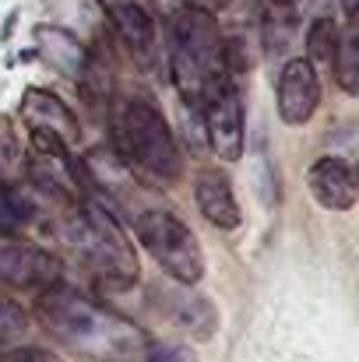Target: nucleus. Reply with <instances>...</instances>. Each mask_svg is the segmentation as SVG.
<instances>
[{
	"label": "nucleus",
	"mask_w": 359,
	"mask_h": 362,
	"mask_svg": "<svg viewBox=\"0 0 359 362\" xmlns=\"http://www.w3.org/2000/svg\"><path fill=\"white\" fill-rule=\"evenodd\" d=\"M35 313L50 338L89 362H144V349L152 341L123 313L60 281L39 292Z\"/></svg>",
	"instance_id": "f257e3e1"
},
{
	"label": "nucleus",
	"mask_w": 359,
	"mask_h": 362,
	"mask_svg": "<svg viewBox=\"0 0 359 362\" xmlns=\"http://www.w3.org/2000/svg\"><path fill=\"white\" fill-rule=\"evenodd\" d=\"M169 78L180 99L194 110H205L229 81V46L226 32L215 14L205 11H180L173 21V53H169Z\"/></svg>",
	"instance_id": "f03ea898"
},
{
	"label": "nucleus",
	"mask_w": 359,
	"mask_h": 362,
	"mask_svg": "<svg viewBox=\"0 0 359 362\" xmlns=\"http://www.w3.org/2000/svg\"><path fill=\"white\" fill-rule=\"evenodd\" d=\"M60 243L78 257V264L103 285L127 288L137 281V253L127 229L117 222L110 208L99 201L71 204L67 218L60 222Z\"/></svg>",
	"instance_id": "7ed1b4c3"
},
{
	"label": "nucleus",
	"mask_w": 359,
	"mask_h": 362,
	"mask_svg": "<svg viewBox=\"0 0 359 362\" xmlns=\"http://www.w3.org/2000/svg\"><path fill=\"white\" fill-rule=\"evenodd\" d=\"M110 148L130 169V176L144 187H173L183 173V155L169 123L144 99H127L113 110Z\"/></svg>",
	"instance_id": "20e7f679"
},
{
	"label": "nucleus",
	"mask_w": 359,
	"mask_h": 362,
	"mask_svg": "<svg viewBox=\"0 0 359 362\" xmlns=\"http://www.w3.org/2000/svg\"><path fill=\"white\" fill-rule=\"evenodd\" d=\"M134 236L141 246L155 257V264L180 285H198L205 278V250L198 236L187 229L183 218H176L166 208H148L137 211L134 218Z\"/></svg>",
	"instance_id": "39448f33"
},
{
	"label": "nucleus",
	"mask_w": 359,
	"mask_h": 362,
	"mask_svg": "<svg viewBox=\"0 0 359 362\" xmlns=\"http://www.w3.org/2000/svg\"><path fill=\"white\" fill-rule=\"evenodd\" d=\"M32 39H35V53H39L57 74H64L67 81L81 85L85 92H106V88H103V78H106V74H103L96 53H92L78 35H71V32L60 28V25H35V28H32Z\"/></svg>",
	"instance_id": "423d86ee"
},
{
	"label": "nucleus",
	"mask_w": 359,
	"mask_h": 362,
	"mask_svg": "<svg viewBox=\"0 0 359 362\" xmlns=\"http://www.w3.org/2000/svg\"><path fill=\"white\" fill-rule=\"evenodd\" d=\"M60 260L25 240H0V285L11 288H50L60 281Z\"/></svg>",
	"instance_id": "0eeeda50"
},
{
	"label": "nucleus",
	"mask_w": 359,
	"mask_h": 362,
	"mask_svg": "<svg viewBox=\"0 0 359 362\" xmlns=\"http://www.w3.org/2000/svg\"><path fill=\"white\" fill-rule=\"evenodd\" d=\"M278 117L289 127H300L317 113V103H321V78H317V67L303 57H289L278 71Z\"/></svg>",
	"instance_id": "6e6552de"
},
{
	"label": "nucleus",
	"mask_w": 359,
	"mask_h": 362,
	"mask_svg": "<svg viewBox=\"0 0 359 362\" xmlns=\"http://www.w3.org/2000/svg\"><path fill=\"white\" fill-rule=\"evenodd\" d=\"M18 113H21V123L28 127V134H50L67 148H74L81 141V123L74 117V110L46 88H35V85L25 88Z\"/></svg>",
	"instance_id": "1a4fd4ad"
},
{
	"label": "nucleus",
	"mask_w": 359,
	"mask_h": 362,
	"mask_svg": "<svg viewBox=\"0 0 359 362\" xmlns=\"http://www.w3.org/2000/svg\"><path fill=\"white\" fill-rule=\"evenodd\" d=\"M205 134L212 151L222 162H239L243 158V99L239 88L229 81L205 110Z\"/></svg>",
	"instance_id": "9d476101"
},
{
	"label": "nucleus",
	"mask_w": 359,
	"mask_h": 362,
	"mask_svg": "<svg viewBox=\"0 0 359 362\" xmlns=\"http://www.w3.org/2000/svg\"><path fill=\"white\" fill-rule=\"evenodd\" d=\"M307 183H310V194L321 208H328V211H353L356 208V173L346 158H338V155L317 158L310 165Z\"/></svg>",
	"instance_id": "9b49d317"
},
{
	"label": "nucleus",
	"mask_w": 359,
	"mask_h": 362,
	"mask_svg": "<svg viewBox=\"0 0 359 362\" xmlns=\"http://www.w3.org/2000/svg\"><path fill=\"white\" fill-rule=\"evenodd\" d=\"M194 201H198V211L222 233H233L243 222V211H239V201L233 194V183L226 173L219 169H201L198 180H194Z\"/></svg>",
	"instance_id": "f8f14e48"
},
{
	"label": "nucleus",
	"mask_w": 359,
	"mask_h": 362,
	"mask_svg": "<svg viewBox=\"0 0 359 362\" xmlns=\"http://www.w3.org/2000/svg\"><path fill=\"white\" fill-rule=\"evenodd\" d=\"M159 306H162V313H166L176 327L190 331L194 338H212L215 327H219L215 306H212L205 296H194L187 285H183V288H162V292H159Z\"/></svg>",
	"instance_id": "ddd939ff"
},
{
	"label": "nucleus",
	"mask_w": 359,
	"mask_h": 362,
	"mask_svg": "<svg viewBox=\"0 0 359 362\" xmlns=\"http://www.w3.org/2000/svg\"><path fill=\"white\" fill-rule=\"evenodd\" d=\"M99 7L110 18L113 32L127 42L130 53H141V57L152 53V46H155V21H152V14L141 4H134V0H99Z\"/></svg>",
	"instance_id": "4468645a"
},
{
	"label": "nucleus",
	"mask_w": 359,
	"mask_h": 362,
	"mask_svg": "<svg viewBox=\"0 0 359 362\" xmlns=\"http://www.w3.org/2000/svg\"><path fill=\"white\" fill-rule=\"evenodd\" d=\"M28 180V155L11 117H0V187H21Z\"/></svg>",
	"instance_id": "2eb2a0df"
},
{
	"label": "nucleus",
	"mask_w": 359,
	"mask_h": 362,
	"mask_svg": "<svg viewBox=\"0 0 359 362\" xmlns=\"http://www.w3.org/2000/svg\"><path fill=\"white\" fill-rule=\"evenodd\" d=\"M335 81L342 92L356 95L359 92V25L356 18H349V25L338 32V46H335Z\"/></svg>",
	"instance_id": "dca6fc26"
},
{
	"label": "nucleus",
	"mask_w": 359,
	"mask_h": 362,
	"mask_svg": "<svg viewBox=\"0 0 359 362\" xmlns=\"http://www.w3.org/2000/svg\"><path fill=\"white\" fill-rule=\"evenodd\" d=\"M35 218V204L21 194V187H0V236L14 240Z\"/></svg>",
	"instance_id": "f3484780"
},
{
	"label": "nucleus",
	"mask_w": 359,
	"mask_h": 362,
	"mask_svg": "<svg viewBox=\"0 0 359 362\" xmlns=\"http://www.w3.org/2000/svg\"><path fill=\"white\" fill-rule=\"evenodd\" d=\"M261 35H264V53L282 57L289 49V42L296 39V18L292 7H278L271 4V11L261 18Z\"/></svg>",
	"instance_id": "a211bd4d"
},
{
	"label": "nucleus",
	"mask_w": 359,
	"mask_h": 362,
	"mask_svg": "<svg viewBox=\"0 0 359 362\" xmlns=\"http://www.w3.org/2000/svg\"><path fill=\"white\" fill-rule=\"evenodd\" d=\"M335 46H338V25H335V18L324 14L307 28V60L310 64H331Z\"/></svg>",
	"instance_id": "6ab92c4d"
},
{
	"label": "nucleus",
	"mask_w": 359,
	"mask_h": 362,
	"mask_svg": "<svg viewBox=\"0 0 359 362\" xmlns=\"http://www.w3.org/2000/svg\"><path fill=\"white\" fill-rule=\"evenodd\" d=\"M25 334H28V313L14 299L0 296V345H14Z\"/></svg>",
	"instance_id": "aec40b11"
},
{
	"label": "nucleus",
	"mask_w": 359,
	"mask_h": 362,
	"mask_svg": "<svg viewBox=\"0 0 359 362\" xmlns=\"http://www.w3.org/2000/svg\"><path fill=\"white\" fill-rule=\"evenodd\" d=\"M144 362H198V356L180 341H148Z\"/></svg>",
	"instance_id": "412c9836"
},
{
	"label": "nucleus",
	"mask_w": 359,
	"mask_h": 362,
	"mask_svg": "<svg viewBox=\"0 0 359 362\" xmlns=\"http://www.w3.org/2000/svg\"><path fill=\"white\" fill-rule=\"evenodd\" d=\"M7 362H64V359L53 356V352H46V349H21V352H14Z\"/></svg>",
	"instance_id": "4be33fe9"
},
{
	"label": "nucleus",
	"mask_w": 359,
	"mask_h": 362,
	"mask_svg": "<svg viewBox=\"0 0 359 362\" xmlns=\"http://www.w3.org/2000/svg\"><path fill=\"white\" fill-rule=\"evenodd\" d=\"M187 11H205V14H215V11H222V7H229L233 0H180Z\"/></svg>",
	"instance_id": "5701e85b"
},
{
	"label": "nucleus",
	"mask_w": 359,
	"mask_h": 362,
	"mask_svg": "<svg viewBox=\"0 0 359 362\" xmlns=\"http://www.w3.org/2000/svg\"><path fill=\"white\" fill-rule=\"evenodd\" d=\"M342 4V11L349 14V18H356V11H359V0H338Z\"/></svg>",
	"instance_id": "b1692460"
},
{
	"label": "nucleus",
	"mask_w": 359,
	"mask_h": 362,
	"mask_svg": "<svg viewBox=\"0 0 359 362\" xmlns=\"http://www.w3.org/2000/svg\"><path fill=\"white\" fill-rule=\"evenodd\" d=\"M271 4H278V7H292L296 0H271Z\"/></svg>",
	"instance_id": "393cba45"
}]
</instances>
